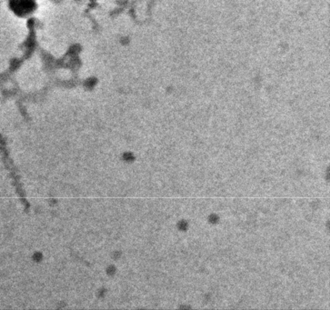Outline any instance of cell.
<instances>
[{
  "label": "cell",
  "instance_id": "6da1fadb",
  "mask_svg": "<svg viewBox=\"0 0 330 310\" xmlns=\"http://www.w3.org/2000/svg\"><path fill=\"white\" fill-rule=\"evenodd\" d=\"M10 7L18 16H27L35 8V0H10Z\"/></svg>",
  "mask_w": 330,
  "mask_h": 310
}]
</instances>
